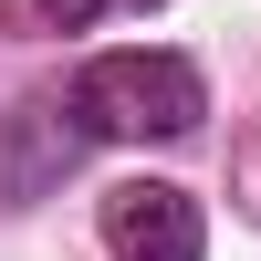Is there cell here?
I'll use <instances>...</instances> for the list:
<instances>
[{"instance_id": "obj_2", "label": "cell", "mask_w": 261, "mask_h": 261, "mask_svg": "<svg viewBox=\"0 0 261 261\" xmlns=\"http://www.w3.org/2000/svg\"><path fill=\"white\" fill-rule=\"evenodd\" d=\"M105 251L115 261H199L209 220L178 178H125V188H105Z\"/></svg>"}, {"instance_id": "obj_1", "label": "cell", "mask_w": 261, "mask_h": 261, "mask_svg": "<svg viewBox=\"0 0 261 261\" xmlns=\"http://www.w3.org/2000/svg\"><path fill=\"white\" fill-rule=\"evenodd\" d=\"M42 115L63 125V157L73 146H94V136H115V146H146V136H188V125L209 115V84H199V63L188 53H94L73 73V94L63 105H42Z\"/></svg>"}, {"instance_id": "obj_3", "label": "cell", "mask_w": 261, "mask_h": 261, "mask_svg": "<svg viewBox=\"0 0 261 261\" xmlns=\"http://www.w3.org/2000/svg\"><path fill=\"white\" fill-rule=\"evenodd\" d=\"M125 11H157V0H0V21H11L21 42H63V32H105V21Z\"/></svg>"}]
</instances>
